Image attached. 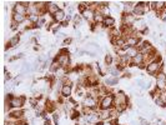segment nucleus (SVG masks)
I'll list each match as a JSON object with an SVG mask.
<instances>
[{"mask_svg":"<svg viewBox=\"0 0 166 125\" xmlns=\"http://www.w3.org/2000/svg\"><path fill=\"white\" fill-rule=\"evenodd\" d=\"M55 60L60 64V66L63 69H67L70 66V63H71V59H70V54L67 53L66 49H63L59 52V54L55 56Z\"/></svg>","mask_w":166,"mask_h":125,"instance_id":"obj_1","label":"nucleus"},{"mask_svg":"<svg viewBox=\"0 0 166 125\" xmlns=\"http://www.w3.org/2000/svg\"><path fill=\"white\" fill-rule=\"evenodd\" d=\"M161 63H162V60H156V61H151V63H149L148 65H146V71L150 74V75H152V77H157V75L162 71V65H161Z\"/></svg>","mask_w":166,"mask_h":125,"instance_id":"obj_2","label":"nucleus"},{"mask_svg":"<svg viewBox=\"0 0 166 125\" xmlns=\"http://www.w3.org/2000/svg\"><path fill=\"white\" fill-rule=\"evenodd\" d=\"M114 106V95L112 94H107L105 96H103L99 102V109L100 110H110Z\"/></svg>","mask_w":166,"mask_h":125,"instance_id":"obj_3","label":"nucleus"},{"mask_svg":"<svg viewBox=\"0 0 166 125\" xmlns=\"http://www.w3.org/2000/svg\"><path fill=\"white\" fill-rule=\"evenodd\" d=\"M150 9H151L150 3H146V2H139V3H136V5L134 6L132 14H134L135 16H142L145 13H148Z\"/></svg>","mask_w":166,"mask_h":125,"instance_id":"obj_4","label":"nucleus"},{"mask_svg":"<svg viewBox=\"0 0 166 125\" xmlns=\"http://www.w3.org/2000/svg\"><path fill=\"white\" fill-rule=\"evenodd\" d=\"M125 105H129L128 96L123 91H117L114 95V106L115 108H120V106H125Z\"/></svg>","mask_w":166,"mask_h":125,"instance_id":"obj_5","label":"nucleus"},{"mask_svg":"<svg viewBox=\"0 0 166 125\" xmlns=\"http://www.w3.org/2000/svg\"><path fill=\"white\" fill-rule=\"evenodd\" d=\"M30 5L29 2H16L13 6V13L21 14V15H26L28 16V6Z\"/></svg>","mask_w":166,"mask_h":125,"instance_id":"obj_6","label":"nucleus"},{"mask_svg":"<svg viewBox=\"0 0 166 125\" xmlns=\"http://www.w3.org/2000/svg\"><path fill=\"white\" fill-rule=\"evenodd\" d=\"M13 109H21L25 104V96H14L10 100H5Z\"/></svg>","mask_w":166,"mask_h":125,"instance_id":"obj_7","label":"nucleus"},{"mask_svg":"<svg viewBox=\"0 0 166 125\" xmlns=\"http://www.w3.org/2000/svg\"><path fill=\"white\" fill-rule=\"evenodd\" d=\"M156 89H159L161 93L166 91V74L161 71L156 77Z\"/></svg>","mask_w":166,"mask_h":125,"instance_id":"obj_8","label":"nucleus"},{"mask_svg":"<svg viewBox=\"0 0 166 125\" xmlns=\"http://www.w3.org/2000/svg\"><path fill=\"white\" fill-rule=\"evenodd\" d=\"M121 23L125 27H132V25L136 23V18L134 14H123L121 18Z\"/></svg>","mask_w":166,"mask_h":125,"instance_id":"obj_9","label":"nucleus"},{"mask_svg":"<svg viewBox=\"0 0 166 125\" xmlns=\"http://www.w3.org/2000/svg\"><path fill=\"white\" fill-rule=\"evenodd\" d=\"M140 53V50L137 46H128L125 49V55L129 58V59H134L137 54Z\"/></svg>","mask_w":166,"mask_h":125,"instance_id":"obj_10","label":"nucleus"},{"mask_svg":"<svg viewBox=\"0 0 166 125\" xmlns=\"http://www.w3.org/2000/svg\"><path fill=\"white\" fill-rule=\"evenodd\" d=\"M66 19H67V16H66V14H65V11H64L63 9H60V10L53 16V20H54L55 23H58V24H63Z\"/></svg>","mask_w":166,"mask_h":125,"instance_id":"obj_11","label":"nucleus"},{"mask_svg":"<svg viewBox=\"0 0 166 125\" xmlns=\"http://www.w3.org/2000/svg\"><path fill=\"white\" fill-rule=\"evenodd\" d=\"M24 115H25V111L21 109H13L10 111V119H14V120H22Z\"/></svg>","mask_w":166,"mask_h":125,"instance_id":"obj_12","label":"nucleus"},{"mask_svg":"<svg viewBox=\"0 0 166 125\" xmlns=\"http://www.w3.org/2000/svg\"><path fill=\"white\" fill-rule=\"evenodd\" d=\"M95 14H96V11H94L92 9L89 8V9H86V10L81 14V16H83L85 20H87L89 23H90V21L94 23V21H95Z\"/></svg>","mask_w":166,"mask_h":125,"instance_id":"obj_13","label":"nucleus"},{"mask_svg":"<svg viewBox=\"0 0 166 125\" xmlns=\"http://www.w3.org/2000/svg\"><path fill=\"white\" fill-rule=\"evenodd\" d=\"M28 15H39L40 16V10H39L36 2L30 3V5L28 6Z\"/></svg>","mask_w":166,"mask_h":125,"instance_id":"obj_14","label":"nucleus"},{"mask_svg":"<svg viewBox=\"0 0 166 125\" xmlns=\"http://www.w3.org/2000/svg\"><path fill=\"white\" fill-rule=\"evenodd\" d=\"M25 20H28V16L26 15H21V14H16V13H13L11 15V21L16 23V24H22Z\"/></svg>","mask_w":166,"mask_h":125,"instance_id":"obj_15","label":"nucleus"},{"mask_svg":"<svg viewBox=\"0 0 166 125\" xmlns=\"http://www.w3.org/2000/svg\"><path fill=\"white\" fill-rule=\"evenodd\" d=\"M59 10H60L59 5H56V4L53 3V2H49V4H47V14H50V15L54 16Z\"/></svg>","mask_w":166,"mask_h":125,"instance_id":"obj_16","label":"nucleus"},{"mask_svg":"<svg viewBox=\"0 0 166 125\" xmlns=\"http://www.w3.org/2000/svg\"><path fill=\"white\" fill-rule=\"evenodd\" d=\"M114 25H115V19L112 16H106L103 21V27L106 28V29H111L114 28Z\"/></svg>","mask_w":166,"mask_h":125,"instance_id":"obj_17","label":"nucleus"},{"mask_svg":"<svg viewBox=\"0 0 166 125\" xmlns=\"http://www.w3.org/2000/svg\"><path fill=\"white\" fill-rule=\"evenodd\" d=\"M19 43H20V35L18 34V35H14V36L10 38V40L8 41V45L10 46V49H13V48H15Z\"/></svg>","mask_w":166,"mask_h":125,"instance_id":"obj_18","label":"nucleus"},{"mask_svg":"<svg viewBox=\"0 0 166 125\" xmlns=\"http://www.w3.org/2000/svg\"><path fill=\"white\" fill-rule=\"evenodd\" d=\"M99 119L104 123L106 120H110V110H99Z\"/></svg>","mask_w":166,"mask_h":125,"instance_id":"obj_19","label":"nucleus"},{"mask_svg":"<svg viewBox=\"0 0 166 125\" xmlns=\"http://www.w3.org/2000/svg\"><path fill=\"white\" fill-rule=\"evenodd\" d=\"M60 91H61V95L67 98V96L71 95V93H73V88H71V85H63V88H61Z\"/></svg>","mask_w":166,"mask_h":125,"instance_id":"obj_20","label":"nucleus"},{"mask_svg":"<svg viewBox=\"0 0 166 125\" xmlns=\"http://www.w3.org/2000/svg\"><path fill=\"white\" fill-rule=\"evenodd\" d=\"M117 83H119V79L115 78V77H109V78L105 79V85H106V86H114V85H116Z\"/></svg>","mask_w":166,"mask_h":125,"instance_id":"obj_21","label":"nucleus"},{"mask_svg":"<svg viewBox=\"0 0 166 125\" xmlns=\"http://www.w3.org/2000/svg\"><path fill=\"white\" fill-rule=\"evenodd\" d=\"M55 108H56L55 103L50 102V100H47L46 105H45V111H47V113H54V111H55Z\"/></svg>","mask_w":166,"mask_h":125,"instance_id":"obj_22","label":"nucleus"},{"mask_svg":"<svg viewBox=\"0 0 166 125\" xmlns=\"http://www.w3.org/2000/svg\"><path fill=\"white\" fill-rule=\"evenodd\" d=\"M109 73L111 74V77H119L120 75V70H119L116 66H114V65H111V66H109Z\"/></svg>","mask_w":166,"mask_h":125,"instance_id":"obj_23","label":"nucleus"},{"mask_svg":"<svg viewBox=\"0 0 166 125\" xmlns=\"http://www.w3.org/2000/svg\"><path fill=\"white\" fill-rule=\"evenodd\" d=\"M59 68H61V66H60V64L54 59V60L51 61V64H50V71H53V73H54V71H58V70H59Z\"/></svg>","mask_w":166,"mask_h":125,"instance_id":"obj_24","label":"nucleus"},{"mask_svg":"<svg viewBox=\"0 0 166 125\" xmlns=\"http://www.w3.org/2000/svg\"><path fill=\"white\" fill-rule=\"evenodd\" d=\"M83 16H81V14H78V15H75V16H73V23H74V25L75 27H78L79 24H81V21H83Z\"/></svg>","mask_w":166,"mask_h":125,"instance_id":"obj_25","label":"nucleus"},{"mask_svg":"<svg viewBox=\"0 0 166 125\" xmlns=\"http://www.w3.org/2000/svg\"><path fill=\"white\" fill-rule=\"evenodd\" d=\"M114 58H112V55L110 54V53H107L106 54V56H105V64L107 65V66H111L112 65V63H114Z\"/></svg>","mask_w":166,"mask_h":125,"instance_id":"obj_26","label":"nucleus"},{"mask_svg":"<svg viewBox=\"0 0 166 125\" xmlns=\"http://www.w3.org/2000/svg\"><path fill=\"white\" fill-rule=\"evenodd\" d=\"M154 100H155V103H156V105H157V106H160V108H165V106H166V105H165V103H164L162 100L160 99V96L155 98Z\"/></svg>","mask_w":166,"mask_h":125,"instance_id":"obj_27","label":"nucleus"},{"mask_svg":"<svg viewBox=\"0 0 166 125\" xmlns=\"http://www.w3.org/2000/svg\"><path fill=\"white\" fill-rule=\"evenodd\" d=\"M53 120H54V124H55V125H58V124H59V115H58L56 113H54V114H53Z\"/></svg>","mask_w":166,"mask_h":125,"instance_id":"obj_28","label":"nucleus"},{"mask_svg":"<svg viewBox=\"0 0 166 125\" xmlns=\"http://www.w3.org/2000/svg\"><path fill=\"white\" fill-rule=\"evenodd\" d=\"M4 75H5V81H8L9 79H11V75L9 74L8 69H5V70H4Z\"/></svg>","mask_w":166,"mask_h":125,"instance_id":"obj_29","label":"nucleus"},{"mask_svg":"<svg viewBox=\"0 0 166 125\" xmlns=\"http://www.w3.org/2000/svg\"><path fill=\"white\" fill-rule=\"evenodd\" d=\"M160 99L162 100V102L165 103V105H166V91H162V93L160 94Z\"/></svg>","mask_w":166,"mask_h":125,"instance_id":"obj_30","label":"nucleus"},{"mask_svg":"<svg viewBox=\"0 0 166 125\" xmlns=\"http://www.w3.org/2000/svg\"><path fill=\"white\" fill-rule=\"evenodd\" d=\"M160 19H161L164 23H166V10H164V11L161 13V15H160Z\"/></svg>","mask_w":166,"mask_h":125,"instance_id":"obj_31","label":"nucleus"},{"mask_svg":"<svg viewBox=\"0 0 166 125\" xmlns=\"http://www.w3.org/2000/svg\"><path fill=\"white\" fill-rule=\"evenodd\" d=\"M18 27H19V24H16V23L11 21V27H10V29H11V30H16V29H18Z\"/></svg>","mask_w":166,"mask_h":125,"instance_id":"obj_32","label":"nucleus"},{"mask_svg":"<svg viewBox=\"0 0 166 125\" xmlns=\"http://www.w3.org/2000/svg\"><path fill=\"white\" fill-rule=\"evenodd\" d=\"M70 43H73V38H66V39H64V44H65V45H67V44H70Z\"/></svg>","mask_w":166,"mask_h":125,"instance_id":"obj_33","label":"nucleus"},{"mask_svg":"<svg viewBox=\"0 0 166 125\" xmlns=\"http://www.w3.org/2000/svg\"><path fill=\"white\" fill-rule=\"evenodd\" d=\"M67 25H69V20L66 19V20H65V21L61 24V27H67Z\"/></svg>","mask_w":166,"mask_h":125,"instance_id":"obj_34","label":"nucleus"},{"mask_svg":"<svg viewBox=\"0 0 166 125\" xmlns=\"http://www.w3.org/2000/svg\"><path fill=\"white\" fill-rule=\"evenodd\" d=\"M19 125H28L25 121H22V120H20V123H19Z\"/></svg>","mask_w":166,"mask_h":125,"instance_id":"obj_35","label":"nucleus"}]
</instances>
